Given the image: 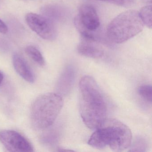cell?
<instances>
[{"instance_id":"1","label":"cell","mask_w":152,"mask_h":152,"mask_svg":"<svg viewBox=\"0 0 152 152\" xmlns=\"http://www.w3.org/2000/svg\"><path fill=\"white\" fill-rule=\"evenodd\" d=\"M81 117L87 127L95 130L107 119V106L96 80L86 75L79 83Z\"/></svg>"},{"instance_id":"2","label":"cell","mask_w":152,"mask_h":152,"mask_svg":"<svg viewBox=\"0 0 152 152\" xmlns=\"http://www.w3.org/2000/svg\"><path fill=\"white\" fill-rule=\"evenodd\" d=\"M91 135L88 144L98 149L110 148L115 151L129 148L132 137L129 127L119 120L107 119Z\"/></svg>"},{"instance_id":"3","label":"cell","mask_w":152,"mask_h":152,"mask_svg":"<svg viewBox=\"0 0 152 152\" xmlns=\"http://www.w3.org/2000/svg\"><path fill=\"white\" fill-rule=\"evenodd\" d=\"M64 100L57 93H45L34 101L31 108L32 125L37 130H43L54 124L62 110Z\"/></svg>"},{"instance_id":"4","label":"cell","mask_w":152,"mask_h":152,"mask_svg":"<svg viewBox=\"0 0 152 152\" xmlns=\"http://www.w3.org/2000/svg\"><path fill=\"white\" fill-rule=\"evenodd\" d=\"M144 24L139 13L129 10L121 13L108 25L107 35L114 43H123L142 31Z\"/></svg>"},{"instance_id":"5","label":"cell","mask_w":152,"mask_h":152,"mask_svg":"<svg viewBox=\"0 0 152 152\" xmlns=\"http://www.w3.org/2000/svg\"><path fill=\"white\" fill-rule=\"evenodd\" d=\"M74 23L82 38L99 40L97 33L100 27V21L93 6L88 4L82 6L79 14L75 18Z\"/></svg>"},{"instance_id":"6","label":"cell","mask_w":152,"mask_h":152,"mask_svg":"<svg viewBox=\"0 0 152 152\" xmlns=\"http://www.w3.org/2000/svg\"><path fill=\"white\" fill-rule=\"evenodd\" d=\"M29 27L42 39L54 40L57 36V31L54 22L45 16L30 13L26 16Z\"/></svg>"},{"instance_id":"7","label":"cell","mask_w":152,"mask_h":152,"mask_svg":"<svg viewBox=\"0 0 152 152\" xmlns=\"http://www.w3.org/2000/svg\"><path fill=\"white\" fill-rule=\"evenodd\" d=\"M0 142L10 152H34L33 146L28 139L16 131L4 130L0 132Z\"/></svg>"},{"instance_id":"8","label":"cell","mask_w":152,"mask_h":152,"mask_svg":"<svg viewBox=\"0 0 152 152\" xmlns=\"http://www.w3.org/2000/svg\"><path fill=\"white\" fill-rule=\"evenodd\" d=\"M97 42L96 41L82 38L77 48L78 53L86 57L101 58L104 56V52Z\"/></svg>"},{"instance_id":"9","label":"cell","mask_w":152,"mask_h":152,"mask_svg":"<svg viewBox=\"0 0 152 152\" xmlns=\"http://www.w3.org/2000/svg\"><path fill=\"white\" fill-rule=\"evenodd\" d=\"M13 64L17 72L24 80L30 83H33L35 81L34 73L22 56L17 53L14 54L13 56Z\"/></svg>"},{"instance_id":"10","label":"cell","mask_w":152,"mask_h":152,"mask_svg":"<svg viewBox=\"0 0 152 152\" xmlns=\"http://www.w3.org/2000/svg\"><path fill=\"white\" fill-rule=\"evenodd\" d=\"M75 71L72 67L66 68L59 78L57 83L58 94H65L71 88L74 80Z\"/></svg>"},{"instance_id":"11","label":"cell","mask_w":152,"mask_h":152,"mask_svg":"<svg viewBox=\"0 0 152 152\" xmlns=\"http://www.w3.org/2000/svg\"><path fill=\"white\" fill-rule=\"evenodd\" d=\"M26 52L28 56L37 64L40 66H44L45 59L41 52L36 47L34 46H28L26 48Z\"/></svg>"},{"instance_id":"12","label":"cell","mask_w":152,"mask_h":152,"mask_svg":"<svg viewBox=\"0 0 152 152\" xmlns=\"http://www.w3.org/2000/svg\"><path fill=\"white\" fill-rule=\"evenodd\" d=\"M140 16L144 23L148 28H152V6L148 5L145 6L140 10Z\"/></svg>"},{"instance_id":"13","label":"cell","mask_w":152,"mask_h":152,"mask_svg":"<svg viewBox=\"0 0 152 152\" xmlns=\"http://www.w3.org/2000/svg\"><path fill=\"white\" fill-rule=\"evenodd\" d=\"M152 87L151 85H143L139 87L138 93L144 100L149 103H152Z\"/></svg>"},{"instance_id":"14","label":"cell","mask_w":152,"mask_h":152,"mask_svg":"<svg viewBox=\"0 0 152 152\" xmlns=\"http://www.w3.org/2000/svg\"><path fill=\"white\" fill-rule=\"evenodd\" d=\"M101 1H105L115 4L120 7H129L135 4L136 0H100Z\"/></svg>"},{"instance_id":"15","label":"cell","mask_w":152,"mask_h":152,"mask_svg":"<svg viewBox=\"0 0 152 152\" xmlns=\"http://www.w3.org/2000/svg\"><path fill=\"white\" fill-rule=\"evenodd\" d=\"M7 31L8 27L7 25L0 19V33L2 34H5L7 33Z\"/></svg>"},{"instance_id":"16","label":"cell","mask_w":152,"mask_h":152,"mask_svg":"<svg viewBox=\"0 0 152 152\" xmlns=\"http://www.w3.org/2000/svg\"><path fill=\"white\" fill-rule=\"evenodd\" d=\"M3 80H4V75L3 73L0 71V84L2 83Z\"/></svg>"}]
</instances>
